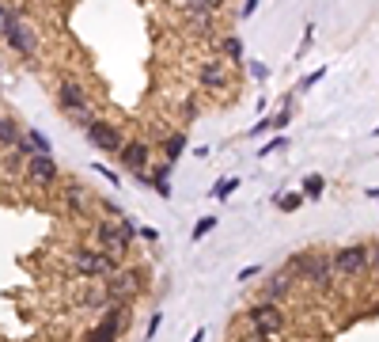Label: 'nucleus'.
<instances>
[{
    "label": "nucleus",
    "mask_w": 379,
    "mask_h": 342,
    "mask_svg": "<svg viewBox=\"0 0 379 342\" xmlns=\"http://www.w3.org/2000/svg\"><path fill=\"white\" fill-rule=\"evenodd\" d=\"M289 270H300L311 285L326 289V285H330V274H334V258H326V255H296L292 263H289Z\"/></svg>",
    "instance_id": "nucleus-1"
},
{
    "label": "nucleus",
    "mask_w": 379,
    "mask_h": 342,
    "mask_svg": "<svg viewBox=\"0 0 379 342\" xmlns=\"http://www.w3.org/2000/svg\"><path fill=\"white\" fill-rule=\"evenodd\" d=\"M95 239H99V247H103L106 255H118V251H125L129 247V239H133V225L122 217L114 225V221H103V225L95 228Z\"/></svg>",
    "instance_id": "nucleus-2"
},
{
    "label": "nucleus",
    "mask_w": 379,
    "mask_h": 342,
    "mask_svg": "<svg viewBox=\"0 0 379 342\" xmlns=\"http://www.w3.org/2000/svg\"><path fill=\"white\" fill-rule=\"evenodd\" d=\"M247 320H251V327H254V338H273L277 331H281V323H284V316H281V308L277 304H270V301H262V304H254L251 312H247Z\"/></svg>",
    "instance_id": "nucleus-3"
},
{
    "label": "nucleus",
    "mask_w": 379,
    "mask_h": 342,
    "mask_svg": "<svg viewBox=\"0 0 379 342\" xmlns=\"http://www.w3.org/2000/svg\"><path fill=\"white\" fill-rule=\"evenodd\" d=\"M368 266H372V247H364V244L341 247V251L334 255V270L345 274V278H353V274H364Z\"/></svg>",
    "instance_id": "nucleus-4"
},
{
    "label": "nucleus",
    "mask_w": 379,
    "mask_h": 342,
    "mask_svg": "<svg viewBox=\"0 0 379 342\" xmlns=\"http://www.w3.org/2000/svg\"><path fill=\"white\" fill-rule=\"evenodd\" d=\"M122 327H125V304H110L106 316L88 331L84 342H114L118 335H122Z\"/></svg>",
    "instance_id": "nucleus-5"
},
{
    "label": "nucleus",
    "mask_w": 379,
    "mask_h": 342,
    "mask_svg": "<svg viewBox=\"0 0 379 342\" xmlns=\"http://www.w3.org/2000/svg\"><path fill=\"white\" fill-rule=\"evenodd\" d=\"M84 133H88V141L95 145V149H103V152H122L125 149V145H122V129H118L114 122H88Z\"/></svg>",
    "instance_id": "nucleus-6"
},
{
    "label": "nucleus",
    "mask_w": 379,
    "mask_h": 342,
    "mask_svg": "<svg viewBox=\"0 0 379 342\" xmlns=\"http://www.w3.org/2000/svg\"><path fill=\"white\" fill-rule=\"evenodd\" d=\"M141 293V274L137 270H122L114 274V278H106V301L110 304H125L129 297H137Z\"/></svg>",
    "instance_id": "nucleus-7"
},
{
    "label": "nucleus",
    "mask_w": 379,
    "mask_h": 342,
    "mask_svg": "<svg viewBox=\"0 0 379 342\" xmlns=\"http://www.w3.org/2000/svg\"><path fill=\"white\" fill-rule=\"evenodd\" d=\"M57 103H61V110H69V114L84 118V126L91 122V118H88V91L80 88V84H61V88H57Z\"/></svg>",
    "instance_id": "nucleus-8"
},
{
    "label": "nucleus",
    "mask_w": 379,
    "mask_h": 342,
    "mask_svg": "<svg viewBox=\"0 0 379 342\" xmlns=\"http://www.w3.org/2000/svg\"><path fill=\"white\" fill-rule=\"evenodd\" d=\"M27 179H31L34 187H53V183H57L53 156H27Z\"/></svg>",
    "instance_id": "nucleus-9"
},
{
    "label": "nucleus",
    "mask_w": 379,
    "mask_h": 342,
    "mask_svg": "<svg viewBox=\"0 0 379 342\" xmlns=\"http://www.w3.org/2000/svg\"><path fill=\"white\" fill-rule=\"evenodd\" d=\"M76 270L88 274V278L114 274V258H110V255H95V251H80V255H76Z\"/></svg>",
    "instance_id": "nucleus-10"
},
{
    "label": "nucleus",
    "mask_w": 379,
    "mask_h": 342,
    "mask_svg": "<svg viewBox=\"0 0 379 342\" xmlns=\"http://www.w3.org/2000/svg\"><path fill=\"white\" fill-rule=\"evenodd\" d=\"M4 42L12 46L15 53H31V50H34V42H39V39H34V31H31V27H27L23 20H15V23L4 31Z\"/></svg>",
    "instance_id": "nucleus-11"
},
{
    "label": "nucleus",
    "mask_w": 379,
    "mask_h": 342,
    "mask_svg": "<svg viewBox=\"0 0 379 342\" xmlns=\"http://www.w3.org/2000/svg\"><path fill=\"white\" fill-rule=\"evenodd\" d=\"M122 168H129L133 175H144V164H148V145L144 141H129L125 149H122Z\"/></svg>",
    "instance_id": "nucleus-12"
},
{
    "label": "nucleus",
    "mask_w": 379,
    "mask_h": 342,
    "mask_svg": "<svg viewBox=\"0 0 379 342\" xmlns=\"http://www.w3.org/2000/svg\"><path fill=\"white\" fill-rule=\"evenodd\" d=\"M289 285H292V274L289 270H277L270 282H266V297H270V304L273 301H281L284 293H289Z\"/></svg>",
    "instance_id": "nucleus-13"
},
{
    "label": "nucleus",
    "mask_w": 379,
    "mask_h": 342,
    "mask_svg": "<svg viewBox=\"0 0 379 342\" xmlns=\"http://www.w3.org/2000/svg\"><path fill=\"white\" fill-rule=\"evenodd\" d=\"M201 84H205V88H224V84H228V77H224V65H216V61L201 65Z\"/></svg>",
    "instance_id": "nucleus-14"
},
{
    "label": "nucleus",
    "mask_w": 379,
    "mask_h": 342,
    "mask_svg": "<svg viewBox=\"0 0 379 342\" xmlns=\"http://www.w3.org/2000/svg\"><path fill=\"white\" fill-rule=\"evenodd\" d=\"M0 141H4L8 149L23 145V137H20V129H15V122H12V118H0Z\"/></svg>",
    "instance_id": "nucleus-15"
},
{
    "label": "nucleus",
    "mask_w": 379,
    "mask_h": 342,
    "mask_svg": "<svg viewBox=\"0 0 379 342\" xmlns=\"http://www.w3.org/2000/svg\"><path fill=\"white\" fill-rule=\"evenodd\" d=\"M322 190H326V179H322V175H308V179L300 183V194H308V198H322Z\"/></svg>",
    "instance_id": "nucleus-16"
},
{
    "label": "nucleus",
    "mask_w": 379,
    "mask_h": 342,
    "mask_svg": "<svg viewBox=\"0 0 379 342\" xmlns=\"http://www.w3.org/2000/svg\"><path fill=\"white\" fill-rule=\"evenodd\" d=\"M163 149H167V164H179V156L186 152V137H182V133L167 137V145H163Z\"/></svg>",
    "instance_id": "nucleus-17"
},
{
    "label": "nucleus",
    "mask_w": 379,
    "mask_h": 342,
    "mask_svg": "<svg viewBox=\"0 0 379 342\" xmlns=\"http://www.w3.org/2000/svg\"><path fill=\"white\" fill-rule=\"evenodd\" d=\"M235 187H243V183H239L235 175H228V179H220V183H216L212 198H220V202H224V198H232V194H235Z\"/></svg>",
    "instance_id": "nucleus-18"
},
{
    "label": "nucleus",
    "mask_w": 379,
    "mask_h": 342,
    "mask_svg": "<svg viewBox=\"0 0 379 342\" xmlns=\"http://www.w3.org/2000/svg\"><path fill=\"white\" fill-rule=\"evenodd\" d=\"M182 12H190V15H216V4H212V0H190V4H182Z\"/></svg>",
    "instance_id": "nucleus-19"
},
{
    "label": "nucleus",
    "mask_w": 379,
    "mask_h": 342,
    "mask_svg": "<svg viewBox=\"0 0 379 342\" xmlns=\"http://www.w3.org/2000/svg\"><path fill=\"white\" fill-rule=\"evenodd\" d=\"M300 202H303V194H281V198H277V206H281L284 213H292V209H300Z\"/></svg>",
    "instance_id": "nucleus-20"
},
{
    "label": "nucleus",
    "mask_w": 379,
    "mask_h": 342,
    "mask_svg": "<svg viewBox=\"0 0 379 342\" xmlns=\"http://www.w3.org/2000/svg\"><path fill=\"white\" fill-rule=\"evenodd\" d=\"M212 228H216V217H201L198 225H193V239H201L205 232H212Z\"/></svg>",
    "instance_id": "nucleus-21"
},
{
    "label": "nucleus",
    "mask_w": 379,
    "mask_h": 342,
    "mask_svg": "<svg viewBox=\"0 0 379 342\" xmlns=\"http://www.w3.org/2000/svg\"><path fill=\"white\" fill-rule=\"evenodd\" d=\"M224 53H228V58H243V42H239V39H224Z\"/></svg>",
    "instance_id": "nucleus-22"
},
{
    "label": "nucleus",
    "mask_w": 379,
    "mask_h": 342,
    "mask_svg": "<svg viewBox=\"0 0 379 342\" xmlns=\"http://www.w3.org/2000/svg\"><path fill=\"white\" fill-rule=\"evenodd\" d=\"M284 145H289V141H284V137H273L270 145H262V152H258V156H273L277 149H284Z\"/></svg>",
    "instance_id": "nucleus-23"
},
{
    "label": "nucleus",
    "mask_w": 379,
    "mask_h": 342,
    "mask_svg": "<svg viewBox=\"0 0 379 342\" xmlns=\"http://www.w3.org/2000/svg\"><path fill=\"white\" fill-rule=\"evenodd\" d=\"M69 206H72V209H84V198H80V187H69Z\"/></svg>",
    "instance_id": "nucleus-24"
},
{
    "label": "nucleus",
    "mask_w": 379,
    "mask_h": 342,
    "mask_svg": "<svg viewBox=\"0 0 379 342\" xmlns=\"http://www.w3.org/2000/svg\"><path fill=\"white\" fill-rule=\"evenodd\" d=\"M160 323H163V316H160V312H156V316H152V320H148V338H152V335H156V331H160Z\"/></svg>",
    "instance_id": "nucleus-25"
},
{
    "label": "nucleus",
    "mask_w": 379,
    "mask_h": 342,
    "mask_svg": "<svg viewBox=\"0 0 379 342\" xmlns=\"http://www.w3.org/2000/svg\"><path fill=\"white\" fill-rule=\"evenodd\" d=\"M141 236L148 239V244H156V239H160V232H156V228H141Z\"/></svg>",
    "instance_id": "nucleus-26"
},
{
    "label": "nucleus",
    "mask_w": 379,
    "mask_h": 342,
    "mask_svg": "<svg viewBox=\"0 0 379 342\" xmlns=\"http://www.w3.org/2000/svg\"><path fill=\"white\" fill-rule=\"evenodd\" d=\"M372 266L379 270V239H375V247H372Z\"/></svg>",
    "instance_id": "nucleus-27"
},
{
    "label": "nucleus",
    "mask_w": 379,
    "mask_h": 342,
    "mask_svg": "<svg viewBox=\"0 0 379 342\" xmlns=\"http://www.w3.org/2000/svg\"><path fill=\"white\" fill-rule=\"evenodd\" d=\"M201 338H205V331H198V335H193V338H190V342H201Z\"/></svg>",
    "instance_id": "nucleus-28"
},
{
    "label": "nucleus",
    "mask_w": 379,
    "mask_h": 342,
    "mask_svg": "<svg viewBox=\"0 0 379 342\" xmlns=\"http://www.w3.org/2000/svg\"><path fill=\"white\" fill-rule=\"evenodd\" d=\"M375 137H379V126H375Z\"/></svg>",
    "instance_id": "nucleus-29"
}]
</instances>
